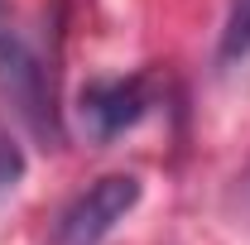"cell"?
Wrapping results in <instances>:
<instances>
[{"label":"cell","instance_id":"6da1fadb","mask_svg":"<svg viewBox=\"0 0 250 245\" xmlns=\"http://www.w3.org/2000/svg\"><path fill=\"white\" fill-rule=\"evenodd\" d=\"M0 96L39 135H58V106H53L48 62L34 48V39L20 29V15L10 10V0H0Z\"/></svg>","mask_w":250,"mask_h":245},{"label":"cell","instance_id":"7a4b0ae2","mask_svg":"<svg viewBox=\"0 0 250 245\" xmlns=\"http://www.w3.org/2000/svg\"><path fill=\"white\" fill-rule=\"evenodd\" d=\"M140 197H145V183L135 173H101L58 212L53 245H106V236L140 207Z\"/></svg>","mask_w":250,"mask_h":245},{"label":"cell","instance_id":"3957f363","mask_svg":"<svg viewBox=\"0 0 250 245\" xmlns=\"http://www.w3.org/2000/svg\"><path fill=\"white\" fill-rule=\"evenodd\" d=\"M159 106V87L149 72H130V77H92L82 92H77V125L82 135L96 144H111L121 140L125 130L145 121Z\"/></svg>","mask_w":250,"mask_h":245},{"label":"cell","instance_id":"277c9868","mask_svg":"<svg viewBox=\"0 0 250 245\" xmlns=\"http://www.w3.org/2000/svg\"><path fill=\"white\" fill-rule=\"evenodd\" d=\"M250 58V0H231L226 5V24L217 39V62L221 67H236Z\"/></svg>","mask_w":250,"mask_h":245},{"label":"cell","instance_id":"5b68a950","mask_svg":"<svg viewBox=\"0 0 250 245\" xmlns=\"http://www.w3.org/2000/svg\"><path fill=\"white\" fill-rule=\"evenodd\" d=\"M20 178H24V149H20V144H15V135L0 125V197H5V192H15Z\"/></svg>","mask_w":250,"mask_h":245},{"label":"cell","instance_id":"8992f818","mask_svg":"<svg viewBox=\"0 0 250 245\" xmlns=\"http://www.w3.org/2000/svg\"><path fill=\"white\" fill-rule=\"evenodd\" d=\"M246 183H250V178H246Z\"/></svg>","mask_w":250,"mask_h":245}]
</instances>
